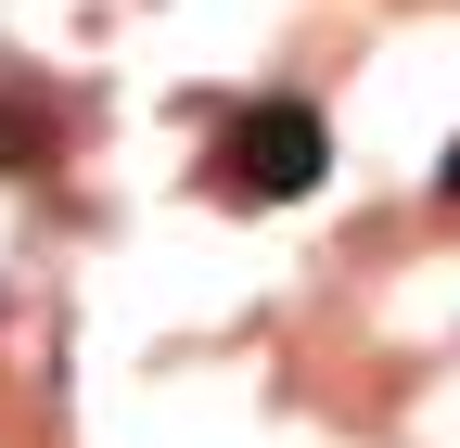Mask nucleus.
Here are the masks:
<instances>
[{
	"instance_id": "nucleus-3",
	"label": "nucleus",
	"mask_w": 460,
	"mask_h": 448,
	"mask_svg": "<svg viewBox=\"0 0 460 448\" xmlns=\"http://www.w3.org/2000/svg\"><path fill=\"white\" fill-rule=\"evenodd\" d=\"M435 193H447V205H460V141H447V166H435Z\"/></svg>"
},
{
	"instance_id": "nucleus-2",
	"label": "nucleus",
	"mask_w": 460,
	"mask_h": 448,
	"mask_svg": "<svg viewBox=\"0 0 460 448\" xmlns=\"http://www.w3.org/2000/svg\"><path fill=\"white\" fill-rule=\"evenodd\" d=\"M0 154H39V116H0Z\"/></svg>"
},
{
	"instance_id": "nucleus-1",
	"label": "nucleus",
	"mask_w": 460,
	"mask_h": 448,
	"mask_svg": "<svg viewBox=\"0 0 460 448\" xmlns=\"http://www.w3.org/2000/svg\"><path fill=\"white\" fill-rule=\"evenodd\" d=\"M320 166H332V129L307 103H243L217 129V193L230 205H295V193H320Z\"/></svg>"
}]
</instances>
